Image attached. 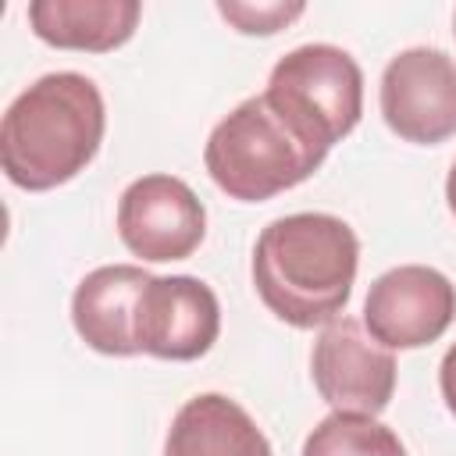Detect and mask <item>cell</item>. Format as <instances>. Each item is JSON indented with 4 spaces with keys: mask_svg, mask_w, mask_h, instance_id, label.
<instances>
[{
    "mask_svg": "<svg viewBox=\"0 0 456 456\" xmlns=\"http://www.w3.org/2000/svg\"><path fill=\"white\" fill-rule=\"evenodd\" d=\"M360 264L356 232L335 214H289L271 221L253 246V285L264 306L292 324L338 321Z\"/></svg>",
    "mask_w": 456,
    "mask_h": 456,
    "instance_id": "1",
    "label": "cell"
},
{
    "mask_svg": "<svg viewBox=\"0 0 456 456\" xmlns=\"http://www.w3.org/2000/svg\"><path fill=\"white\" fill-rule=\"evenodd\" d=\"M107 128L103 96L78 71H50L14 96L0 121V167L28 192L71 182L96 157Z\"/></svg>",
    "mask_w": 456,
    "mask_h": 456,
    "instance_id": "2",
    "label": "cell"
},
{
    "mask_svg": "<svg viewBox=\"0 0 456 456\" xmlns=\"http://www.w3.org/2000/svg\"><path fill=\"white\" fill-rule=\"evenodd\" d=\"M324 157L328 150L264 93L242 100L228 118H221L203 150L214 185L242 203H260L306 182Z\"/></svg>",
    "mask_w": 456,
    "mask_h": 456,
    "instance_id": "3",
    "label": "cell"
},
{
    "mask_svg": "<svg viewBox=\"0 0 456 456\" xmlns=\"http://www.w3.org/2000/svg\"><path fill=\"white\" fill-rule=\"evenodd\" d=\"M264 96L331 150L363 114V71L342 46L306 43L271 68Z\"/></svg>",
    "mask_w": 456,
    "mask_h": 456,
    "instance_id": "4",
    "label": "cell"
},
{
    "mask_svg": "<svg viewBox=\"0 0 456 456\" xmlns=\"http://www.w3.org/2000/svg\"><path fill=\"white\" fill-rule=\"evenodd\" d=\"M310 370L331 413L378 417L395 392V356L353 317H338L317 335Z\"/></svg>",
    "mask_w": 456,
    "mask_h": 456,
    "instance_id": "5",
    "label": "cell"
},
{
    "mask_svg": "<svg viewBox=\"0 0 456 456\" xmlns=\"http://www.w3.org/2000/svg\"><path fill=\"white\" fill-rule=\"evenodd\" d=\"M385 125L420 146L456 135V61L435 46H410L395 53L381 75Z\"/></svg>",
    "mask_w": 456,
    "mask_h": 456,
    "instance_id": "6",
    "label": "cell"
},
{
    "mask_svg": "<svg viewBox=\"0 0 456 456\" xmlns=\"http://www.w3.org/2000/svg\"><path fill=\"white\" fill-rule=\"evenodd\" d=\"M118 235L142 260H185L207 235V210L182 178L142 175L118 200Z\"/></svg>",
    "mask_w": 456,
    "mask_h": 456,
    "instance_id": "7",
    "label": "cell"
},
{
    "mask_svg": "<svg viewBox=\"0 0 456 456\" xmlns=\"http://www.w3.org/2000/svg\"><path fill=\"white\" fill-rule=\"evenodd\" d=\"M456 317V285L424 264H403L374 278L363 324L385 349H420L445 335Z\"/></svg>",
    "mask_w": 456,
    "mask_h": 456,
    "instance_id": "8",
    "label": "cell"
},
{
    "mask_svg": "<svg viewBox=\"0 0 456 456\" xmlns=\"http://www.w3.org/2000/svg\"><path fill=\"white\" fill-rule=\"evenodd\" d=\"M221 331V303L214 289L189 274L150 278L139 299L135 342L139 353L160 360H196Z\"/></svg>",
    "mask_w": 456,
    "mask_h": 456,
    "instance_id": "9",
    "label": "cell"
},
{
    "mask_svg": "<svg viewBox=\"0 0 456 456\" xmlns=\"http://www.w3.org/2000/svg\"><path fill=\"white\" fill-rule=\"evenodd\" d=\"M150 278L153 274L135 264H107L89 271L71 296V324L78 338L103 356H135L139 299Z\"/></svg>",
    "mask_w": 456,
    "mask_h": 456,
    "instance_id": "10",
    "label": "cell"
},
{
    "mask_svg": "<svg viewBox=\"0 0 456 456\" xmlns=\"http://www.w3.org/2000/svg\"><path fill=\"white\" fill-rule=\"evenodd\" d=\"M164 456H274L256 420L228 395H192L171 420Z\"/></svg>",
    "mask_w": 456,
    "mask_h": 456,
    "instance_id": "11",
    "label": "cell"
},
{
    "mask_svg": "<svg viewBox=\"0 0 456 456\" xmlns=\"http://www.w3.org/2000/svg\"><path fill=\"white\" fill-rule=\"evenodd\" d=\"M142 7L135 0H32V32L61 50L103 53L132 39Z\"/></svg>",
    "mask_w": 456,
    "mask_h": 456,
    "instance_id": "12",
    "label": "cell"
},
{
    "mask_svg": "<svg viewBox=\"0 0 456 456\" xmlns=\"http://www.w3.org/2000/svg\"><path fill=\"white\" fill-rule=\"evenodd\" d=\"M303 456H406L399 435L378 417L328 413L306 438Z\"/></svg>",
    "mask_w": 456,
    "mask_h": 456,
    "instance_id": "13",
    "label": "cell"
},
{
    "mask_svg": "<svg viewBox=\"0 0 456 456\" xmlns=\"http://www.w3.org/2000/svg\"><path fill=\"white\" fill-rule=\"evenodd\" d=\"M217 11L246 36H271L303 14V4H217Z\"/></svg>",
    "mask_w": 456,
    "mask_h": 456,
    "instance_id": "14",
    "label": "cell"
},
{
    "mask_svg": "<svg viewBox=\"0 0 456 456\" xmlns=\"http://www.w3.org/2000/svg\"><path fill=\"white\" fill-rule=\"evenodd\" d=\"M438 385H442V399H445V406H449L452 417H456V342H452V346L445 349V356H442Z\"/></svg>",
    "mask_w": 456,
    "mask_h": 456,
    "instance_id": "15",
    "label": "cell"
},
{
    "mask_svg": "<svg viewBox=\"0 0 456 456\" xmlns=\"http://www.w3.org/2000/svg\"><path fill=\"white\" fill-rule=\"evenodd\" d=\"M445 200H449V210L456 214V164H452V171L445 178Z\"/></svg>",
    "mask_w": 456,
    "mask_h": 456,
    "instance_id": "16",
    "label": "cell"
},
{
    "mask_svg": "<svg viewBox=\"0 0 456 456\" xmlns=\"http://www.w3.org/2000/svg\"><path fill=\"white\" fill-rule=\"evenodd\" d=\"M452 25H456V21H452ZM452 32H456V28H452Z\"/></svg>",
    "mask_w": 456,
    "mask_h": 456,
    "instance_id": "17",
    "label": "cell"
}]
</instances>
